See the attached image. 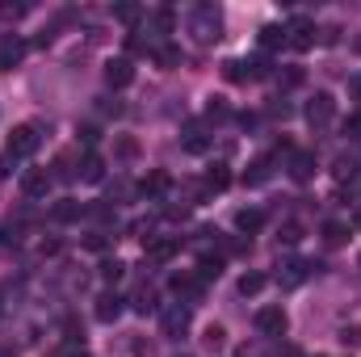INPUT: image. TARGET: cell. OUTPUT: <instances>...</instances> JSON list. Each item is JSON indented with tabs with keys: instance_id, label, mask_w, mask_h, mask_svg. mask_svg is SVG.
<instances>
[{
	"instance_id": "obj_5",
	"label": "cell",
	"mask_w": 361,
	"mask_h": 357,
	"mask_svg": "<svg viewBox=\"0 0 361 357\" xmlns=\"http://www.w3.org/2000/svg\"><path fill=\"white\" fill-rule=\"evenodd\" d=\"M257 328H261L265 337H286L290 320H286V311H282V307H261V311H257Z\"/></svg>"
},
{
	"instance_id": "obj_1",
	"label": "cell",
	"mask_w": 361,
	"mask_h": 357,
	"mask_svg": "<svg viewBox=\"0 0 361 357\" xmlns=\"http://www.w3.org/2000/svg\"><path fill=\"white\" fill-rule=\"evenodd\" d=\"M189 34H193V42H202V46L219 42V38H223V17H219V8L202 4V8L189 17Z\"/></svg>"
},
{
	"instance_id": "obj_40",
	"label": "cell",
	"mask_w": 361,
	"mask_h": 357,
	"mask_svg": "<svg viewBox=\"0 0 361 357\" xmlns=\"http://www.w3.org/2000/svg\"><path fill=\"white\" fill-rule=\"evenodd\" d=\"M0 13H4V17H25V4H4Z\"/></svg>"
},
{
	"instance_id": "obj_22",
	"label": "cell",
	"mask_w": 361,
	"mask_h": 357,
	"mask_svg": "<svg viewBox=\"0 0 361 357\" xmlns=\"http://www.w3.org/2000/svg\"><path fill=\"white\" fill-rule=\"evenodd\" d=\"M282 42H286V29H282V25H265V29H261V46H265V50H273V46H282Z\"/></svg>"
},
{
	"instance_id": "obj_34",
	"label": "cell",
	"mask_w": 361,
	"mask_h": 357,
	"mask_svg": "<svg viewBox=\"0 0 361 357\" xmlns=\"http://www.w3.org/2000/svg\"><path fill=\"white\" fill-rule=\"evenodd\" d=\"M282 84H286V88L303 84V72H299V67H286V72H282Z\"/></svg>"
},
{
	"instance_id": "obj_20",
	"label": "cell",
	"mask_w": 361,
	"mask_h": 357,
	"mask_svg": "<svg viewBox=\"0 0 361 357\" xmlns=\"http://www.w3.org/2000/svg\"><path fill=\"white\" fill-rule=\"evenodd\" d=\"M172 290H177V295H189V299H193V295L202 290V278H193V274H177V278H172Z\"/></svg>"
},
{
	"instance_id": "obj_6",
	"label": "cell",
	"mask_w": 361,
	"mask_h": 357,
	"mask_svg": "<svg viewBox=\"0 0 361 357\" xmlns=\"http://www.w3.org/2000/svg\"><path fill=\"white\" fill-rule=\"evenodd\" d=\"M25 55V42L17 34H0V72H13Z\"/></svg>"
},
{
	"instance_id": "obj_18",
	"label": "cell",
	"mask_w": 361,
	"mask_h": 357,
	"mask_svg": "<svg viewBox=\"0 0 361 357\" xmlns=\"http://www.w3.org/2000/svg\"><path fill=\"white\" fill-rule=\"evenodd\" d=\"M168 185H172V181H168V173H160V168H156V173H151V177H147V181L139 185V189H143L147 198H160V194H164Z\"/></svg>"
},
{
	"instance_id": "obj_3",
	"label": "cell",
	"mask_w": 361,
	"mask_h": 357,
	"mask_svg": "<svg viewBox=\"0 0 361 357\" xmlns=\"http://www.w3.org/2000/svg\"><path fill=\"white\" fill-rule=\"evenodd\" d=\"M332 118H336V101H332V93H315V97L307 101V122H311L315 130H324Z\"/></svg>"
},
{
	"instance_id": "obj_36",
	"label": "cell",
	"mask_w": 361,
	"mask_h": 357,
	"mask_svg": "<svg viewBox=\"0 0 361 357\" xmlns=\"http://www.w3.org/2000/svg\"><path fill=\"white\" fill-rule=\"evenodd\" d=\"M341 341H345V345H361V324L345 328V332H341Z\"/></svg>"
},
{
	"instance_id": "obj_29",
	"label": "cell",
	"mask_w": 361,
	"mask_h": 357,
	"mask_svg": "<svg viewBox=\"0 0 361 357\" xmlns=\"http://www.w3.org/2000/svg\"><path fill=\"white\" fill-rule=\"evenodd\" d=\"M198 269H202V278H219L223 274V257H202Z\"/></svg>"
},
{
	"instance_id": "obj_8",
	"label": "cell",
	"mask_w": 361,
	"mask_h": 357,
	"mask_svg": "<svg viewBox=\"0 0 361 357\" xmlns=\"http://www.w3.org/2000/svg\"><path fill=\"white\" fill-rule=\"evenodd\" d=\"M135 80V67H130V59H114L109 67H105V84L109 88H126Z\"/></svg>"
},
{
	"instance_id": "obj_41",
	"label": "cell",
	"mask_w": 361,
	"mask_h": 357,
	"mask_svg": "<svg viewBox=\"0 0 361 357\" xmlns=\"http://www.w3.org/2000/svg\"><path fill=\"white\" fill-rule=\"evenodd\" d=\"M59 357H88V353H84V349H76V345H67V349H63Z\"/></svg>"
},
{
	"instance_id": "obj_44",
	"label": "cell",
	"mask_w": 361,
	"mask_h": 357,
	"mask_svg": "<svg viewBox=\"0 0 361 357\" xmlns=\"http://www.w3.org/2000/svg\"><path fill=\"white\" fill-rule=\"evenodd\" d=\"M353 223H357V227H361V206H357V210H353Z\"/></svg>"
},
{
	"instance_id": "obj_10",
	"label": "cell",
	"mask_w": 361,
	"mask_h": 357,
	"mask_svg": "<svg viewBox=\"0 0 361 357\" xmlns=\"http://www.w3.org/2000/svg\"><path fill=\"white\" fill-rule=\"evenodd\" d=\"M185 328H189V307H181V303L168 307L164 311V337H181Z\"/></svg>"
},
{
	"instance_id": "obj_7",
	"label": "cell",
	"mask_w": 361,
	"mask_h": 357,
	"mask_svg": "<svg viewBox=\"0 0 361 357\" xmlns=\"http://www.w3.org/2000/svg\"><path fill=\"white\" fill-rule=\"evenodd\" d=\"M315 168H320L315 151H294V156H290V177H294V181H311Z\"/></svg>"
},
{
	"instance_id": "obj_19",
	"label": "cell",
	"mask_w": 361,
	"mask_h": 357,
	"mask_svg": "<svg viewBox=\"0 0 361 357\" xmlns=\"http://www.w3.org/2000/svg\"><path fill=\"white\" fill-rule=\"evenodd\" d=\"M80 215H84V206H80L76 198H63V202L55 206V219H59V223H76Z\"/></svg>"
},
{
	"instance_id": "obj_26",
	"label": "cell",
	"mask_w": 361,
	"mask_h": 357,
	"mask_svg": "<svg viewBox=\"0 0 361 357\" xmlns=\"http://www.w3.org/2000/svg\"><path fill=\"white\" fill-rule=\"evenodd\" d=\"M324 240L336 248V244H345V240H349V227H345V223H324Z\"/></svg>"
},
{
	"instance_id": "obj_12",
	"label": "cell",
	"mask_w": 361,
	"mask_h": 357,
	"mask_svg": "<svg viewBox=\"0 0 361 357\" xmlns=\"http://www.w3.org/2000/svg\"><path fill=\"white\" fill-rule=\"evenodd\" d=\"M282 269H286V274H282V286H299V282H303L307 274H315L320 265H307V261H286Z\"/></svg>"
},
{
	"instance_id": "obj_42",
	"label": "cell",
	"mask_w": 361,
	"mask_h": 357,
	"mask_svg": "<svg viewBox=\"0 0 361 357\" xmlns=\"http://www.w3.org/2000/svg\"><path fill=\"white\" fill-rule=\"evenodd\" d=\"M282 357H303V353H299L294 345H286V349H282Z\"/></svg>"
},
{
	"instance_id": "obj_35",
	"label": "cell",
	"mask_w": 361,
	"mask_h": 357,
	"mask_svg": "<svg viewBox=\"0 0 361 357\" xmlns=\"http://www.w3.org/2000/svg\"><path fill=\"white\" fill-rule=\"evenodd\" d=\"M109 194H114V198H130V194H135V185H130V181H114V185H109Z\"/></svg>"
},
{
	"instance_id": "obj_30",
	"label": "cell",
	"mask_w": 361,
	"mask_h": 357,
	"mask_svg": "<svg viewBox=\"0 0 361 357\" xmlns=\"http://www.w3.org/2000/svg\"><path fill=\"white\" fill-rule=\"evenodd\" d=\"M122 274H126L122 261H105V265H101V278H105V282H122Z\"/></svg>"
},
{
	"instance_id": "obj_14",
	"label": "cell",
	"mask_w": 361,
	"mask_h": 357,
	"mask_svg": "<svg viewBox=\"0 0 361 357\" xmlns=\"http://www.w3.org/2000/svg\"><path fill=\"white\" fill-rule=\"evenodd\" d=\"M269 177H273V160H269V156H261V160H252V168L244 173V181H248V185H265Z\"/></svg>"
},
{
	"instance_id": "obj_17",
	"label": "cell",
	"mask_w": 361,
	"mask_h": 357,
	"mask_svg": "<svg viewBox=\"0 0 361 357\" xmlns=\"http://www.w3.org/2000/svg\"><path fill=\"white\" fill-rule=\"evenodd\" d=\"M227 181H231V173H227V164H214V168L206 173V181H202V185H206V194H210V189L219 194V189H227Z\"/></svg>"
},
{
	"instance_id": "obj_43",
	"label": "cell",
	"mask_w": 361,
	"mask_h": 357,
	"mask_svg": "<svg viewBox=\"0 0 361 357\" xmlns=\"http://www.w3.org/2000/svg\"><path fill=\"white\" fill-rule=\"evenodd\" d=\"M4 177H8V160L0 156V181H4Z\"/></svg>"
},
{
	"instance_id": "obj_25",
	"label": "cell",
	"mask_w": 361,
	"mask_h": 357,
	"mask_svg": "<svg viewBox=\"0 0 361 357\" xmlns=\"http://www.w3.org/2000/svg\"><path fill=\"white\" fill-rule=\"evenodd\" d=\"M114 151H118L122 160H135V156H139V143H135L130 135H118V139H114Z\"/></svg>"
},
{
	"instance_id": "obj_16",
	"label": "cell",
	"mask_w": 361,
	"mask_h": 357,
	"mask_svg": "<svg viewBox=\"0 0 361 357\" xmlns=\"http://www.w3.org/2000/svg\"><path fill=\"white\" fill-rule=\"evenodd\" d=\"M80 177L97 185V181L105 177V160H101V156H84V164H80Z\"/></svg>"
},
{
	"instance_id": "obj_2",
	"label": "cell",
	"mask_w": 361,
	"mask_h": 357,
	"mask_svg": "<svg viewBox=\"0 0 361 357\" xmlns=\"http://www.w3.org/2000/svg\"><path fill=\"white\" fill-rule=\"evenodd\" d=\"M38 143H42L38 122H21V126H13V135H8V160H25V156H34Z\"/></svg>"
},
{
	"instance_id": "obj_13",
	"label": "cell",
	"mask_w": 361,
	"mask_h": 357,
	"mask_svg": "<svg viewBox=\"0 0 361 357\" xmlns=\"http://www.w3.org/2000/svg\"><path fill=\"white\" fill-rule=\"evenodd\" d=\"M118 316H122V299H118V295H101V299H97V320H101V324H114Z\"/></svg>"
},
{
	"instance_id": "obj_38",
	"label": "cell",
	"mask_w": 361,
	"mask_h": 357,
	"mask_svg": "<svg viewBox=\"0 0 361 357\" xmlns=\"http://www.w3.org/2000/svg\"><path fill=\"white\" fill-rule=\"evenodd\" d=\"M345 135H353V139H361V114H353V118L345 122Z\"/></svg>"
},
{
	"instance_id": "obj_37",
	"label": "cell",
	"mask_w": 361,
	"mask_h": 357,
	"mask_svg": "<svg viewBox=\"0 0 361 357\" xmlns=\"http://www.w3.org/2000/svg\"><path fill=\"white\" fill-rule=\"evenodd\" d=\"M206 114H210V118H227V105H223L219 97H210V105H206Z\"/></svg>"
},
{
	"instance_id": "obj_45",
	"label": "cell",
	"mask_w": 361,
	"mask_h": 357,
	"mask_svg": "<svg viewBox=\"0 0 361 357\" xmlns=\"http://www.w3.org/2000/svg\"><path fill=\"white\" fill-rule=\"evenodd\" d=\"M0 357H13V353H0Z\"/></svg>"
},
{
	"instance_id": "obj_11",
	"label": "cell",
	"mask_w": 361,
	"mask_h": 357,
	"mask_svg": "<svg viewBox=\"0 0 361 357\" xmlns=\"http://www.w3.org/2000/svg\"><path fill=\"white\" fill-rule=\"evenodd\" d=\"M181 147L185 151H206V126L202 122H189L185 135H181Z\"/></svg>"
},
{
	"instance_id": "obj_15",
	"label": "cell",
	"mask_w": 361,
	"mask_h": 357,
	"mask_svg": "<svg viewBox=\"0 0 361 357\" xmlns=\"http://www.w3.org/2000/svg\"><path fill=\"white\" fill-rule=\"evenodd\" d=\"M223 76H227L231 84H244V80H252V67L240 63V59H227V63H223Z\"/></svg>"
},
{
	"instance_id": "obj_46",
	"label": "cell",
	"mask_w": 361,
	"mask_h": 357,
	"mask_svg": "<svg viewBox=\"0 0 361 357\" xmlns=\"http://www.w3.org/2000/svg\"><path fill=\"white\" fill-rule=\"evenodd\" d=\"M357 269H361V257H357Z\"/></svg>"
},
{
	"instance_id": "obj_39",
	"label": "cell",
	"mask_w": 361,
	"mask_h": 357,
	"mask_svg": "<svg viewBox=\"0 0 361 357\" xmlns=\"http://www.w3.org/2000/svg\"><path fill=\"white\" fill-rule=\"evenodd\" d=\"M105 244H109V240H105V236H88V240H84V248H93V252H101V248H105Z\"/></svg>"
},
{
	"instance_id": "obj_31",
	"label": "cell",
	"mask_w": 361,
	"mask_h": 357,
	"mask_svg": "<svg viewBox=\"0 0 361 357\" xmlns=\"http://www.w3.org/2000/svg\"><path fill=\"white\" fill-rule=\"evenodd\" d=\"M151 307H156V290H151V286H143V290L135 295V311H151Z\"/></svg>"
},
{
	"instance_id": "obj_32",
	"label": "cell",
	"mask_w": 361,
	"mask_h": 357,
	"mask_svg": "<svg viewBox=\"0 0 361 357\" xmlns=\"http://www.w3.org/2000/svg\"><path fill=\"white\" fill-rule=\"evenodd\" d=\"M114 17H118V21H139V4H118Z\"/></svg>"
},
{
	"instance_id": "obj_33",
	"label": "cell",
	"mask_w": 361,
	"mask_h": 357,
	"mask_svg": "<svg viewBox=\"0 0 361 357\" xmlns=\"http://www.w3.org/2000/svg\"><path fill=\"white\" fill-rule=\"evenodd\" d=\"M299 236H303V231H299V223H286L278 240H282V244H299Z\"/></svg>"
},
{
	"instance_id": "obj_21",
	"label": "cell",
	"mask_w": 361,
	"mask_h": 357,
	"mask_svg": "<svg viewBox=\"0 0 361 357\" xmlns=\"http://www.w3.org/2000/svg\"><path fill=\"white\" fill-rule=\"evenodd\" d=\"M265 282H269L265 274H244V278H240V295H244V299H248V295H261Z\"/></svg>"
},
{
	"instance_id": "obj_24",
	"label": "cell",
	"mask_w": 361,
	"mask_h": 357,
	"mask_svg": "<svg viewBox=\"0 0 361 357\" xmlns=\"http://www.w3.org/2000/svg\"><path fill=\"white\" fill-rule=\"evenodd\" d=\"M151 55H156L160 67H177V63H181V50H177V46H156Z\"/></svg>"
},
{
	"instance_id": "obj_9",
	"label": "cell",
	"mask_w": 361,
	"mask_h": 357,
	"mask_svg": "<svg viewBox=\"0 0 361 357\" xmlns=\"http://www.w3.org/2000/svg\"><path fill=\"white\" fill-rule=\"evenodd\" d=\"M50 181H55V177H50L46 168H34V173H25V177H21V189H25L29 198H46Z\"/></svg>"
},
{
	"instance_id": "obj_28",
	"label": "cell",
	"mask_w": 361,
	"mask_h": 357,
	"mask_svg": "<svg viewBox=\"0 0 361 357\" xmlns=\"http://www.w3.org/2000/svg\"><path fill=\"white\" fill-rule=\"evenodd\" d=\"M202 341H206V349H223V341H227V332H223L219 324H210V328L202 332Z\"/></svg>"
},
{
	"instance_id": "obj_27",
	"label": "cell",
	"mask_w": 361,
	"mask_h": 357,
	"mask_svg": "<svg viewBox=\"0 0 361 357\" xmlns=\"http://www.w3.org/2000/svg\"><path fill=\"white\" fill-rule=\"evenodd\" d=\"M147 252H151L156 261H168V257L177 252V240H151V244H147Z\"/></svg>"
},
{
	"instance_id": "obj_4",
	"label": "cell",
	"mask_w": 361,
	"mask_h": 357,
	"mask_svg": "<svg viewBox=\"0 0 361 357\" xmlns=\"http://www.w3.org/2000/svg\"><path fill=\"white\" fill-rule=\"evenodd\" d=\"M286 46H294V50H311V46H315V25H311L307 17H294V21L286 25Z\"/></svg>"
},
{
	"instance_id": "obj_23",
	"label": "cell",
	"mask_w": 361,
	"mask_h": 357,
	"mask_svg": "<svg viewBox=\"0 0 361 357\" xmlns=\"http://www.w3.org/2000/svg\"><path fill=\"white\" fill-rule=\"evenodd\" d=\"M261 223H265L261 210H240V215H236V227H240V231H257Z\"/></svg>"
}]
</instances>
